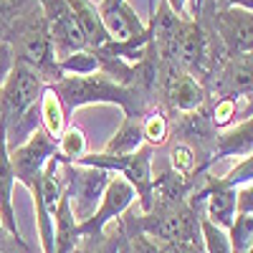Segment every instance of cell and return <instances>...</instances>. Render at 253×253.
Wrapping results in <instances>:
<instances>
[{
  "label": "cell",
  "mask_w": 253,
  "mask_h": 253,
  "mask_svg": "<svg viewBox=\"0 0 253 253\" xmlns=\"http://www.w3.org/2000/svg\"><path fill=\"white\" fill-rule=\"evenodd\" d=\"M51 89L66 112L86 107V104H117L126 112V117H134V91L126 89L124 84L112 81L109 76H61L51 84Z\"/></svg>",
  "instance_id": "6da1fadb"
},
{
  "label": "cell",
  "mask_w": 253,
  "mask_h": 253,
  "mask_svg": "<svg viewBox=\"0 0 253 253\" xmlns=\"http://www.w3.org/2000/svg\"><path fill=\"white\" fill-rule=\"evenodd\" d=\"M13 58L15 61H23L28 63L31 69H36L43 79H53L58 81L63 74L58 69V61H56V51H53V41L46 26V18L43 10L31 13V18L20 20L13 31Z\"/></svg>",
  "instance_id": "7a4b0ae2"
},
{
  "label": "cell",
  "mask_w": 253,
  "mask_h": 253,
  "mask_svg": "<svg viewBox=\"0 0 253 253\" xmlns=\"http://www.w3.org/2000/svg\"><path fill=\"white\" fill-rule=\"evenodd\" d=\"M74 165L99 167V170H117L134 187L139 205L147 215L155 210V177H152V147H139L134 155H84Z\"/></svg>",
  "instance_id": "3957f363"
},
{
  "label": "cell",
  "mask_w": 253,
  "mask_h": 253,
  "mask_svg": "<svg viewBox=\"0 0 253 253\" xmlns=\"http://www.w3.org/2000/svg\"><path fill=\"white\" fill-rule=\"evenodd\" d=\"M63 165V180H66V195L71 200V210L79 223L89 220L94 210L101 203V195L109 185V172L99 170V167H86V165Z\"/></svg>",
  "instance_id": "277c9868"
},
{
  "label": "cell",
  "mask_w": 253,
  "mask_h": 253,
  "mask_svg": "<svg viewBox=\"0 0 253 253\" xmlns=\"http://www.w3.org/2000/svg\"><path fill=\"white\" fill-rule=\"evenodd\" d=\"M53 157H56V142L43 129L33 132L23 144H18L15 150H10V165H13L15 182H20L31 193L33 187H38L43 167Z\"/></svg>",
  "instance_id": "5b68a950"
},
{
  "label": "cell",
  "mask_w": 253,
  "mask_h": 253,
  "mask_svg": "<svg viewBox=\"0 0 253 253\" xmlns=\"http://www.w3.org/2000/svg\"><path fill=\"white\" fill-rule=\"evenodd\" d=\"M134 198H137L134 187L124 177H112L107 190H104V195H101L99 208L94 210V215L89 220L79 223V236L81 238H101L104 228L112 220H117L119 215H124L126 208L134 203Z\"/></svg>",
  "instance_id": "8992f818"
},
{
  "label": "cell",
  "mask_w": 253,
  "mask_h": 253,
  "mask_svg": "<svg viewBox=\"0 0 253 253\" xmlns=\"http://www.w3.org/2000/svg\"><path fill=\"white\" fill-rule=\"evenodd\" d=\"M38 5L43 10L46 26H48V33H51V41H53V51L61 58L79 53V51H89L86 38H84L79 23L74 20L69 5L63 3V0H38Z\"/></svg>",
  "instance_id": "52a82bcc"
},
{
  "label": "cell",
  "mask_w": 253,
  "mask_h": 253,
  "mask_svg": "<svg viewBox=\"0 0 253 253\" xmlns=\"http://www.w3.org/2000/svg\"><path fill=\"white\" fill-rule=\"evenodd\" d=\"M134 223L139 233H147L160 243H198L195 220L177 208L155 210V215H144Z\"/></svg>",
  "instance_id": "ba28073f"
},
{
  "label": "cell",
  "mask_w": 253,
  "mask_h": 253,
  "mask_svg": "<svg viewBox=\"0 0 253 253\" xmlns=\"http://www.w3.org/2000/svg\"><path fill=\"white\" fill-rule=\"evenodd\" d=\"M99 18H101L104 31L109 36V43H124V41H132V38L150 33V28L139 20V15L134 13V8L126 0H101Z\"/></svg>",
  "instance_id": "9c48e42d"
},
{
  "label": "cell",
  "mask_w": 253,
  "mask_h": 253,
  "mask_svg": "<svg viewBox=\"0 0 253 253\" xmlns=\"http://www.w3.org/2000/svg\"><path fill=\"white\" fill-rule=\"evenodd\" d=\"M13 185H15V175L10 165V147H8V134H5V122L0 119V220H3L8 236H13L23 246L20 228L15 220V208H13Z\"/></svg>",
  "instance_id": "30bf717a"
},
{
  "label": "cell",
  "mask_w": 253,
  "mask_h": 253,
  "mask_svg": "<svg viewBox=\"0 0 253 253\" xmlns=\"http://www.w3.org/2000/svg\"><path fill=\"white\" fill-rule=\"evenodd\" d=\"M218 28L230 53L243 56L253 48V15L238 8L218 13Z\"/></svg>",
  "instance_id": "8fae6325"
},
{
  "label": "cell",
  "mask_w": 253,
  "mask_h": 253,
  "mask_svg": "<svg viewBox=\"0 0 253 253\" xmlns=\"http://www.w3.org/2000/svg\"><path fill=\"white\" fill-rule=\"evenodd\" d=\"M236 213H238V190L215 182L205 195V218L223 230H230Z\"/></svg>",
  "instance_id": "7c38bea8"
},
{
  "label": "cell",
  "mask_w": 253,
  "mask_h": 253,
  "mask_svg": "<svg viewBox=\"0 0 253 253\" xmlns=\"http://www.w3.org/2000/svg\"><path fill=\"white\" fill-rule=\"evenodd\" d=\"M69 5L74 20L79 23L84 38H86V46L89 51H101L104 46L109 43V36L101 26V18H99V8L91 3V0H63Z\"/></svg>",
  "instance_id": "4fadbf2b"
},
{
  "label": "cell",
  "mask_w": 253,
  "mask_h": 253,
  "mask_svg": "<svg viewBox=\"0 0 253 253\" xmlns=\"http://www.w3.org/2000/svg\"><path fill=\"white\" fill-rule=\"evenodd\" d=\"M79 238V220L71 210L69 195H63L53 213V253H74Z\"/></svg>",
  "instance_id": "5bb4252c"
},
{
  "label": "cell",
  "mask_w": 253,
  "mask_h": 253,
  "mask_svg": "<svg viewBox=\"0 0 253 253\" xmlns=\"http://www.w3.org/2000/svg\"><path fill=\"white\" fill-rule=\"evenodd\" d=\"M167 96L182 112H193L205 101V91L198 86V81L177 69H172L170 76H167Z\"/></svg>",
  "instance_id": "9a60e30c"
},
{
  "label": "cell",
  "mask_w": 253,
  "mask_h": 253,
  "mask_svg": "<svg viewBox=\"0 0 253 253\" xmlns=\"http://www.w3.org/2000/svg\"><path fill=\"white\" fill-rule=\"evenodd\" d=\"M38 117H41V126H43V132L53 142H58V137L66 132V117H69V112L63 109L61 99L56 96V91L51 86H46V91L41 94Z\"/></svg>",
  "instance_id": "2e32d148"
},
{
  "label": "cell",
  "mask_w": 253,
  "mask_h": 253,
  "mask_svg": "<svg viewBox=\"0 0 253 253\" xmlns=\"http://www.w3.org/2000/svg\"><path fill=\"white\" fill-rule=\"evenodd\" d=\"M205 56V41L203 31L195 20H182L177 33V61L185 66H198Z\"/></svg>",
  "instance_id": "e0dca14e"
},
{
  "label": "cell",
  "mask_w": 253,
  "mask_h": 253,
  "mask_svg": "<svg viewBox=\"0 0 253 253\" xmlns=\"http://www.w3.org/2000/svg\"><path fill=\"white\" fill-rule=\"evenodd\" d=\"M142 142H144L142 119L137 114L134 117H124L117 134L107 142V147H104V155H134L142 147Z\"/></svg>",
  "instance_id": "ac0fdd59"
},
{
  "label": "cell",
  "mask_w": 253,
  "mask_h": 253,
  "mask_svg": "<svg viewBox=\"0 0 253 253\" xmlns=\"http://www.w3.org/2000/svg\"><path fill=\"white\" fill-rule=\"evenodd\" d=\"M248 157L253 155V117L218 137V157Z\"/></svg>",
  "instance_id": "d6986e66"
},
{
  "label": "cell",
  "mask_w": 253,
  "mask_h": 253,
  "mask_svg": "<svg viewBox=\"0 0 253 253\" xmlns=\"http://www.w3.org/2000/svg\"><path fill=\"white\" fill-rule=\"evenodd\" d=\"M84 155H86V134H84L79 126H66V132H63L56 142V157L66 165H74Z\"/></svg>",
  "instance_id": "ffe728a7"
},
{
  "label": "cell",
  "mask_w": 253,
  "mask_h": 253,
  "mask_svg": "<svg viewBox=\"0 0 253 253\" xmlns=\"http://www.w3.org/2000/svg\"><path fill=\"white\" fill-rule=\"evenodd\" d=\"M233 253H248L253 248V213H236V220L228 230Z\"/></svg>",
  "instance_id": "44dd1931"
},
{
  "label": "cell",
  "mask_w": 253,
  "mask_h": 253,
  "mask_svg": "<svg viewBox=\"0 0 253 253\" xmlns=\"http://www.w3.org/2000/svg\"><path fill=\"white\" fill-rule=\"evenodd\" d=\"M61 74H71V76H89L99 69V53L96 51H79L66 58L58 61Z\"/></svg>",
  "instance_id": "7402d4cb"
},
{
  "label": "cell",
  "mask_w": 253,
  "mask_h": 253,
  "mask_svg": "<svg viewBox=\"0 0 253 253\" xmlns=\"http://www.w3.org/2000/svg\"><path fill=\"white\" fill-rule=\"evenodd\" d=\"M200 236H203V243H205V253H233L228 230L213 225L208 218L200 220Z\"/></svg>",
  "instance_id": "603a6c76"
},
{
  "label": "cell",
  "mask_w": 253,
  "mask_h": 253,
  "mask_svg": "<svg viewBox=\"0 0 253 253\" xmlns=\"http://www.w3.org/2000/svg\"><path fill=\"white\" fill-rule=\"evenodd\" d=\"M142 134L150 147H160L167 139V117L162 112H150L142 119Z\"/></svg>",
  "instance_id": "cb8c5ba5"
},
{
  "label": "cell",
  "mask_w": 253,
  "mask_h": 253,
  "mask_svg": "<svg viewBox=\"0 0 253 253\" xmlns=\"http://www.w3.org/2000/svg\"><path fill=\"white\" fill-rule=\"evenodd\" d=\"M170 160H172V170L180 177H190L198 167V157L193 152V147H187V144H175L170 152Z\"/></svg>",
  "instance_id": "d4e9b609"
},
{
  "label": "cell",
  "mask_w": 253,
  "mask_h": 253,
  "mask_svg": "<svg viewBox=\"0 0 253 253\" xmlns=\"http://www.w3.org/2000/svg\"><path fill=\"white\" fill-rule=\"evenodd\" d=\"M218 182L225 187H236V190H238V185H251L253 182V155L243 157L236 167H230V172L225 177H220Z\"/></svg>",
  "instance_id": "484cf974"
},
{
  "label": "cell",
  "mask_w": 253,
  "mask_h": 253,
  "mask_svg": "<svg viewBox=\"0 0 253 253\" xmlns=\"http://www.w3.org/2000/svg\"><path fill=\"white\" fill-rule=\"evenodd\" d=\"M238 210L241 213H253V182L238 190Z\"/></svg>",
  "instance_id": "4316f807"
},
{
  "label": "cell",
  "mask_w": 253,
  "mask_h": 253,
  "mask_svg": "<svg viewBox=\"0 0 253 253\" xmlns=\"http://www.w3.org/2000/svg\"><path fill=\"white\" fill-rule=\"evenodd\" d=\"M233 112H236V104H233V99H225L223 104H218V109H215V122L223 126V124H228L230 122V117H233Z\"/></svg>",
  "instance_id": "83f0119b"
},
{
  "label": "cell",
  "mask_w": 253,
  "mask_h": 253,
  "mask_svg": "<svg viewBox=\"0 0 253 253\" xmlns=\"http://www.w3.org/2000/svg\"><path fill=\"white\" fill-rule=\"evenodd\" d=\"M165 3L180 20H187V0H165Z\"/></svg>",
  "instance_id": "f1b7e54d"
},
{
  "label": "cell",
  "mask_w": 253,
  "mask_h": 253,
  "mask_svg": "<svg viewBox=\"0 0 253 253\" xmlns=\"http://www.w3.org/2000/svg\"><path fill=\"white\" fill-rule=\"evenodd\" d=\"M241 61L246 63V66H251V69H253V48H251L248 53H243V58H241Z\"/></svg>",
  "instance_id": "f546056e"
},
{
  "label": "cell",
  "mask_w": 253,
  "mask_h": 253,
  "mask_svg": "<svg viewBox=\"0 0 253 253\" xmlns=\"http://www.w3.org/2000/svg\"><path fill=\"white\" fill-rule=\"evenodd\" d=\"M200 8H203V0H193V15H195V18H198Z\"/></svg>",
  "instance_id": "4dcf8cb0"
},
{
  "label": "cell",
  "mask_w": 253,
  "mask_h": 253,
  "mask_svg": "<svg viewBox=\"0 0 253 253\" xmlns=\"http://www.w3.org/2000/svg\"><path fill=\"white\" fill-rule=\"evenodd\" d=\"M117 253H132V251H129V246H126V241H122V243H119Z\"/></svg>",
  "instance_id": "1f68e13d"
},
{
  "label": "cell",
  "mask_w": 253,
  "mask_h": 253,
  "mask_svg": "<svg viewBox=\"0 0 253 253\" xmlns=\"http://www.w3.org/2000/svg\"><path fill=\"white\" fill-rule=\"evenodd\" d=\"M5 233H8V230L3 228V220H0V241H3V236H5Z\"/></svg>",
  "instance_id": "d6a6232c"
},
{
  "label": "cell",
  "mask_w": 253,
  "mask_h": 253,
  "mask_svg": "<svg viewBox=\"0 0 253 253\" xmlns=\"http://www.w3.org/2000/svg\"><path fill=\"white\" fill-rule=\"evenodd\" d=\"M223 3H228V5H233V3H236V0H223Z\"/></svg>",
  "instance_id": "836d02e7"
},
{
  "label": "cell",
  "mask_w": 253,
  "mask_h": 253,
  "mask_svg": "<svg viewBox=\"0 0 253 253\" xmlns=\"http://www.w3.org/2000/svg\"><path fill=\"white\" fill-rule=\"evenodd\" d=\"M74 253H76V251H74ZM79 253H91V251H86V248H84V251H79Z\"/></svg>",
  "instance_id": "e575fe53"
},
{
  "label": "cell",
  "mask_w": 253,
  "mask_h": 253,
  "mask_svg": "<svg viewBox=\"0 0 253 253\" xmlns=\"http://www.w3.org/2000/svg\"><path fill=\"white\" fill-rule=\"evenodd\" d=\"M248 253H253V248H251V251H248Z\"/></svg>",
  "instance_id": "d590c367"
},
{
  "label": "cell",
  "mask_w": 253,
  "mask_h": 253,
  "mask_svg": "<svg viewBox=\"0 0 253 253\" xmlns=\"http://www.w3.org/2000/svg\"><path fill=\"white\" fill-rule=\"evenodd\" d=\"M190 3H193V0H190Z\"/></svg>",
  "instance_id": "8d00e7d4"
}]
</instances>
